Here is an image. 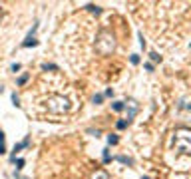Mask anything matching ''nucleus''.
Listing matches in <instances>:
<instances>
[{
  "mask_svg": "<svg viewBox=\"0 0 191 179\" xmlns=\"http://www.w3.org/2000/svg\"><path fill=\"white\" fill-rule=\"evenodd\" d=\"M28 145H30V137H26V139H24V142L16 143V145H14V153H12V155H10V159H12V161H16V153H18L20 149H24V147H28Z\"/></svg>",
  "mask_w": 191,
  "mask_h": 179,
  "instance_id": "f257e3e1",
  "label": "nucleus"
},
{
  "mask_svg": "<svg viewBox=\"0 0 191 179\" xmlns=\"http://www.w3.org/2000/svg\"><path fill=\"white\" fill-rule=\"evenodd\" d=\"M30 46H38V40H36L34 36H28V38L22 42V48H30Z\"/></svg>",
  "mask_w": 191,
  "mask_h": 179,
  "instance_id": "f03ea898",
  "label": "nucleus"
},
{
  "mask_svg": "<svg viewBox=\"0 0 191 179\" xmlns=\"http://www.w3.org/2000/svg\"><path fill=\"white\" fill-rule=\"evenodd\" d=\"M112 109H114V112H124L125 104L124 102H114V104H112Z\"/></svg>",
  "mask_w": 191,
  "mask_h": 179,
  "instance_id": "7ed1b4c3",
  "label": "nucleus"
},
{
  "mask_svg": "<svg viewBox=\"0 0 191 179\" xmlns=\"http://www.w3.org/2000/svg\"><path fill=\"white\" fill-rule=\"evenodd\" d=\"M86 10L88 12H94V14H102V8L96 4H86Z\"/></svg>",
  "mask_w": 191,
  "mask_h": 179,
  "instance_id": "20e7f679",
  "label": "nucleus"
},
{
  "mask_svg": "<svg viewBox=\"0 0 191 179\" xmlns=\"http://www.w3.org/2000/svg\"><path fill=\"white\" fill-rule=\"evenodd\" d=\"M92 179H108V173H105L104 169H98L94 175H92Z\"/></svg>",
  "mask_w": 191,
  "mask_h": 179,
  "instance_id": "39448f33",
  "label": "nucleus"
},
{
  "mask_svg": "<svg viewBox=\"0 0 191 179\" xmlns=\"http://www.w3.org/2000/svg\"><path fill=\"white\" fill-rule=\"evenodd\" d=\"M108 143H110V145H118V143H119V137L115 135V133H110V135H108Z\"/></svg>",
  "mask_w": 191,
  "mask_h": 179,
  "instance_id": "423d86ee",
  "label": "nucleus"
},
{
  "mask_svg": "<svg viewBox=\"0 0 191 179\" xmlns=\"http://www.w3.org/2000/svg\"><path fill=\"white\" fill-rule=\"evenodd\" d=\"M102 151H104V153H102V159H104V163H110V161H112L110 149H108V147H105V149H102Z\"/></svg>",
  "mask_w": 191,
  "mask_h": 179,
  "instance_id": "0eeeda50",
  "label": "nucleus"
},
{
  "mask_svg": "<svg viewBox=\"0 0 191 179\" xmlns=\"http://www.w3.org/2000/svg\"><path fill=\"white\" fill-rule=\"evenodd\" d=\"M118 161H121V163H125V165H134V159H129V157H125V155H119Z\"/></svg>",
  "mask_w": 191,
  "mask_h": 179,
  "instance_id": "6e6552de",
  "label": "nucleus"
},
{
  "mask_svg": "<svg viewBox=\"0 0 191 179\" xmlns=\"http://www.w3.org/2000/svg\"><path fill=\"white\" fill-rule=\"evenodd\" d=\"M128 125H129V123L125 122V119H119V122L115 123V127H118V129H125V127H128Z\"/></svg>",
  "mask_w": 191,
  "mask_h": 179,
  "instance_id": "1a4fd4ad",
  "label": "nucleus"
},
{
  "mask_svg": "<svg viewBox=\"0 0 191 179\" xmlns=\"http://www.w3.org/2000/svg\"><path fill=\"white\" fill-rule=\"evenodd\" d=\"M42 70H44V72H48V70H58V66H56V64H42Z\"/></svg>",
  "mask_w": 191,
  "mask_h": 179,
  "instance_id": "9d476101",
  "label": "nucleus"
},
{
  "mask_svg": "<svg viewBox=\"0 0 191 179\" xmlns=\"http://www.w3.org/2000/svg\"><path fill=\"white\" fill-rule=\"evenodd\" d=\"M10 99H12V104H14L16 108H20V98H18V96H16V92H14V94H12V96H10Z\"/></svg>",
  "mask_w": 191,
  "mask_h": 179,
  "instance_id": "9b49d317",
  "label": "nucleus"
},
{
  "mask_svg": "<svg viewBox=\"0 0 191 179\" xmlns=\"http://www.w3.org/2000/svg\"><path fill=\"white\" fill-rule=\"evenodd\" d=\"M102 102H104V94H96L94 96V104L98 106V104H102Z\"/></svg>",
  "mask_w": 191,
  "mask_h": 179,
  "instance_id": "f8f14e48",
  "label": "nucleus"
},
{
  "mask_svg": "<svg viewBox=\"0 0 191 179\" xmlns=\"http://www.w3.org/2000/svg\"><path fill=\"white\" fill-rule=\"evenodd\" d=\"M26 82H28V74H22V76L18 78V86H24Z\"/></svg>",
  "mask_w": 191,
  "mask_h": 179,
  "instance_id": "ddd939ff",
  "label": "nucleus"
},
{
  "mask_svg": "<svg viewBox=\"0 0 191 179\" xmlns=\"http://www.w3.org/2000/svg\"><path fill=\"white\" fill-rule=\"evenodd\" d=\"M149 58H151L153 62H161V56H159L157 52H149Z\"/></svg>",
  "mask_w": 191,
  "mask_h": 179,
  "instance_id": "4468645a",
  "label": "nucleus"
},
{
  "mask_svg": "<svg viewBox=\"0 0 191 179\" xmlns=\"http://www.w3.org/2000/svg\"><path fill=\"white\" fill-rule=\"evenodd\" d=\"M129 62H131L134 66H138V64H139V56H138V54H131V58H129Z\"/></svg>",
  "mask_w": 191,
  "mask_h": 179,
  "instance_id": "2eb2a0df",
  "label": "nucleus"
},
{
  "mask_svg": "<svg viewBox=\"0 0 191 179\" xmlns=\"http://www.w3.org/2000/svg\"><path fill=\"white\" fill-rule=\"evenodd\" d=\"M20 68H22V66L16 62V64H12V66H10V72H14V74H16V72H20Z\"/></svg>",
  "mask_w": 191,
  "mask_h": 179,
  "instance_id": "dca6fc26",
  "label": "nucleus"
},
{
  "mask_svg": "<svg viewBox=\"0 0 191 179\" xmlns=\"http://www.w3.org/2000/svg\"><path fill=\"white\" fill-rule=\"evenodd\" d=\"M14 163H16V169H22L24 167V159H16Z\"/></svg>",
  "mask_w": 191,
  "mask_h": 179,
  "instance_id": "f3484780",
  "label": "nucleus"
},
{
  "mask_svg": "<svg viewBox=\"0 0 191 179\" xmlns=\"http://www.w3.org/2000/svg\"><path fill=\"white\" fill-rule=\"evenodd\" d=\"M104 96H105V98H112V96H114V90H112V88H108V90L104 92Z\"/></svg>",
  "mask_w": 191,
  "mask_h": 179,
  "instance_id": "a211bd4d",
  "label": "nucleus"
},
{
  "mask_svg": "<svg viewBox=\"0 0 191 179\" xmlns=\"http://www.w3.org/2000/svg\"><path fill=\"white\" fill-rule=\"evenodd\" d=\"M143 68H145L147 72H153V64H149V62H145V64H143Z\"/></svg>",
  "mask_w": 191,
  "mask_h": 179,
  "instance_id": "6ab92c4d",
  "label": "nucleus"
},
{
  "mask_svg": "<svg viewBox=\"0 0 191 179\" xmlns=\"http://www.w3.org/2000/svg\"><path fill=\"white\" fill-rule=\"evenodd\" d=\"M139 44H141V48H145V38H143V34H139Z\"/></svg>",
  "mask_w": 191,
  "mask_h": 179,
  "instance_id": "aec40b11",
  "label": "nucleus"
},
{
  "mask_svg": "<svg viewBox=\"0 0 191 179\" xmlns=\"http://www.w3.org/2000/svg\"><path fill=\"white\" fill-rule=\"evenodd\" d=\"M6 153V147H4V143H0V155H4Z\"/></svg>",
  "mask_w": 191,
  "mask_h": 179,
  "instance_id": "412c9836",
  "label": "nucleus"
},
{
  "mask_svg": "<svg viewBox=\"0 0 191 179\" xmlns=\"http://www.w3.org/2000/svg\"><path fill=\"white\" fill-rule=\"evenodd\" d=\"M4 137H6V135H4V132L0 129V143H4Z\"/></svg>",
  "mask_w": 191,
  "mask_h": 179,
  "instance_id": "4be33fe9",
  "label": "nucleus"
},
{
  "mask_svg": "<svg viewBox=\"0 0 191 179\" xmlns=\"http://www.w3.org/2000/svg\"><path fill=\"white\" fill-rule=\"evenodd\" d=\"M2 92H4V88H2V86H0V94H2Z\"/></svg>",
  "mask_w": 191,
  "mask_h": 179,
  "instance_id": "5701e85b",
  "label": "nucleus"
},
{
  "mask_svg": "<svg viewBox=\"0 0 191 179\" xmlns=\"http://www.w3.org/2000/svg\"><path fill=\"white\" fill-rule=\"evenodd\" d=\"M0 18H2V10H0Z\"/></svg>",
  "mask_w": 191,
  "mask_h": 179,
  "instance_id": "b1692460",
  "label": "nucleus"
},
{
  "mask_svg": "<svg viewBox=\"0 0 191 179\" xmlns=\"http://www.w3.org/2000/svg\"><path fill=\"white\" fill-rule=\"evenodd\" d=\"M141 179H149V177H141Z\"/></svg>",
  "mask_w": 191,
  "mask_h": 179,
  "instance_id": "393cba45",
  "label": "nucleus"
},
{
  "mask_svg": "<svg viewBox=\"0 0 191 179\" xmlns=\"http://www.w3.org/2000/svg\"><path fill=\"white\" fill-rule=\"evenodd\" d=\"M22 179H28V177H22Z\"/></svg>",
  "mask_w": 191,
  "mask_h": 179,
  "instance_id": "a878e982",
  "label": "nucleus"
}]
</instances>
